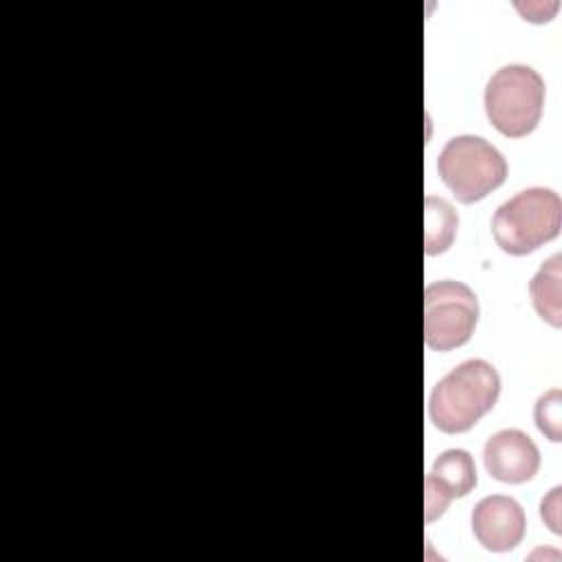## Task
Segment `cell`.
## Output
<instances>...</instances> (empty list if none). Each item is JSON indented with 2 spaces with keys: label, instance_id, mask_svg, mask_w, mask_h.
<instances>
[{
  "label": "cell",
  "instance_id": "1",
  "mask_svg": "<svg viewBox=\"0 0 562 562\" xmlns=\"http://www.w3.org/2000/svg\"><path fill=\"white\" fill-rule=\"evenodd\" d=\"M498 395V371L490 362L472 358L435 384L428 397V417L441 432H465L494 408Z\"/></svg>",
  "mask_w": 562,
  "mask_h": 562
},
{
  "label": "cell",
  "instance_id": "3",
  "mask_svg": "<svg viewBox=\"0 0 562 562\" xmlns=\"http://www.w3.org/2000/svg\"><path fill=\"white\" fill-rule=\"evenodd\" d=\"M490 123L509 138H522L536 130L544 105V81L525 64L498 68L483 94Z\"/></svg>",
  "mask_w": 562,
  "mask_h": 562
},
{
  "label": "cell",
  "instance_id": "7",
  "mask_svg": "<svg viewBox=\"0 0 562 562\" xmlns=\"http://www.w3.org/2000/svg\"><path fill=\"white\" fill-rule=\"evenodd\" d=\"M472 533L487 551L503 553L520 544L527 518L518 501L503 494L481 498L472 509Z\"/></svg>",
  "mask_w": 562,
  "mask_h": 562
},
{
  "label": "cell",
  "instance_id": "12",
  "mask_svg": "<svg viewBox=\"0 0 562 562\" xmlns=\"http://www.w3.org/2000/svg\"><path fill=\"white\" fill-rule=\"evenodd\" d=\"M560 492L562 487H553L549 496L540 503V516L553 533H560Z\"/></svg>",
  "mask_w": 562,
  "mask_h": 562
},
{
  "label": "cell",
  "instance_id": "9",
  "mask_svg": "<svg viewBox=\"0 0 562 562\" xmlns=\"http://www.w3.org/2000/svg\"><path fill=\"white\" fill-rule=\"evenodd\" d=\"M562 255H551L529 281V296L538 316L551 327L562 325V290H560Z\"/></svg>",
  "mask_w": 562,
  "mask_h": 562
},
{
  "label": "cell",
  "instance_id": "2",
  "mask_svg": "<svg viewBox=\"0 0 562 562\" xmlns=\"http://www.w3.org/2000/svg\"><path fill=\"white\" fill-rule=\"evenodd\" d=\"M562 228V202L553 189L531 187L503 202L492 217L496 246L522 257L558 237Z\"/></svg>",
  "mask_w": 562,
  "mask_h": 562
},
{
  "label": "cell",
  "instance_id": "11",
  "mask_svg": "<svg viewBox=\"0 0 562 562\" xmlns=\"http://www.w3.org/2000/svg\"><path fill=\"white\" fill-rule=\"evenodd\" d=\"M560 408H562V393L560 389H551L549 393L540 395L538 402H536V408H533V419H536V426L542 435H547L553 443L560 441L562 437V417H560Z\"/></svg>",
  "mask_w": 562,
  "mask_h": 562
},
{
  "label": "cell",
  "instance_id": "10",
  "mask_svg": "<svg viewBox=\"0 0 562 562\" xmlns=\"http://www.w3.org/2000/svg\"><path fill=\"white\" fill-rule=\"evenodd\" d=\"M424 206H426L424 209L426 211L424 213L426 255H441L454 241L459 217H457L450 202H446L441 198H435V195H426Z\"/></svg>",
  "mask_w": 562,
  "mask_h": 562
},
{
  "label": "cell",
  "instance_id": "5",
  "mask_svg": "<svg viewBox=\"0 0 562 562\" xmlns=\"http://www.w3.org/2000/svg\"><path fill=\"white\" fill-rule=\"evenodd\" d=\"M479 321V301L470 285L443 279L424 292V340L432 351H452L465 345Z\"/></svg>",
  "mask_w": 562,
  "mask_h": 562
},
{
  "label": "cell",
  "instance_id": "6",
  "mask_svg": "<svg viewBox=\"0 0 562 562\" xmlns=\"http://www.w3.org/2000/svg\"><path fill=\"white\" fill-rule=\"evenodd\" d=\"M476 487V468L468 450L450 448L441 452L424 479V518L437 520L454 498L468 496Z\"/></svg>",
  "mask_w": 562,
  "mask_h": 562
},
{
  "label": "cell",
  "instance_id": "4",
  "mask_svg": "<svg viewBox=\"0 0 562 562\" xmlns=\"http://www.w3.org/2000/svg\"><path fill=\"white\" fill-rule=\"evenodd\" d=\"M437 171L459 202L472 204L505 182L507 162L485 138L461 134L450 138L439 151Z\"/></svg>",
  "mask_w": 562,
  "mask_h": 562
},
{
  "label": "cell",
  "instance_id": "8",
  "mask_svg": "<svg viewBox=\"0 0 562 562\" xmlns=\"http://www.w3.org/2000/svg\"><path fill=\"white\" fill-rule=\"evenodd\" d=\"M483 463L490 476L501 483L516 485L536 476L540 468V452L527 432L518 428H505L485 441Z\"/></svg>",
  "mask_w": 562,
  "mask_h": 562
}]
</instances>
